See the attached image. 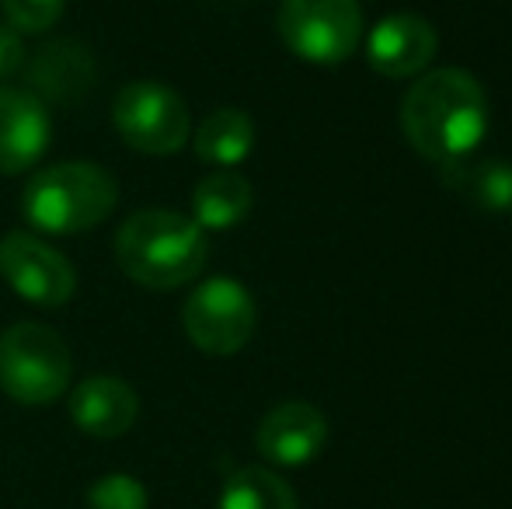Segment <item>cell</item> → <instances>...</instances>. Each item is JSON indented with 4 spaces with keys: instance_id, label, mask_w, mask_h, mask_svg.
I'll return each mask as SVG.
<instances>
[{
    "instance_id": "obj_1",
    "label": "cell",
    "mask_w": 512,
    "mask_h": 509,
    "mask_svg": "<svg viewBox=\"0 0 512 509\" xmlns=\"http://www.w3.org/2000/svg\"><path fill=\"white\" fill-rule=\"evenodd\" d=\"M488 123L492 109L485 88L460 67L422 74L401 102V133L436 168L478 154Z\"/></svg>"
},
{
    "instance_id": "obj_2",
    "label": "cell",
    "mask_w": 512,
    "mask_h": 509,
    "mask_svg": "<svg viewBox=\"0 0 512 509\" xmlns=\"http://www.w3.org/2000/svg\"><path fill=\"white\" fill-rule=\"evenodd\" d=\"M206 234L175 210H140L115 234V262L147 290H175L203 272Z\"/></svg>"
},
{
    "instance_id": "obj_3",
    "label": "cell",
    "mask_w": 512,
    "mask_h": 509,
    "mask_svg": "<svg viewBox=\"0 0 512 509\" xmlns=\"http://www.w3.org/2000/svg\"><path fill=\"white\" fill-rule=\"evenodd\" d=\"M119 203V185L95 161L46 164L21 192V213L42 234H81L108 220Z\"/></svg>"
},
{
    "instance_id": "obj_4",
    "label": "cell",
    "mask_w": 512,
    "mask_h": 509,
    "mask_svg": "<svg viewBox=\"0 0 512 509\" xmlns=\"http://www.w3.org/2000/svg\"><path fill=\"white\" fill-rule=\"evenodd\" d=\"M70 346L39 321H18L0 335V387L18 405H49L70 387Z\"/></svg>"
},
{
    "instance_id": "obj_5",
    "label": "cell",
    "mask_w": 512,
    "mask_h": 509,
    "mask_svg": "<svg viewBox=\"0 0 512 509\" xmlns=\"http://www.w3.org/2000/svg\"><path fill=\"white\" fill-rule=\"evenodd\" d=\"M112 126L126 147L150 157L175 154L192 136L189 105L164 81L122 84L112 105Z\"/></svg>"
},
{
    "instance_id": "obj_6",
    "label": "cell",
    "mask_w": 512,
    "mask_h": 509,
    "mask_svg": "<svg viewBox=\"0 0 512 509\" xmlns=\"http://www.w3.org/2000/svg\"><path fill=\"white\" fill-rule=\"evenodd\" d=\"M276 25L286 49L317 67L349 60L363 39V11L356 0H283Z\"/></svg>"
},
{
    "instance_id": "obj_7",
    "label": "cell",
    "mask_w": 512,
    "mask_h": 509,
    "mask_svg": "<svg viewBox=\"0 0 512 509\" xmlns=\"http://www.w3.org/2000/svg\"><path fill=\"white\" fill-rule=\"evenodd\" d=\"M185 335L209 356H234L251 342L258 325L255 297L237 279L213 276L192 290L182 311Z\"/></svg>"
},
{
    "instance_id": "obj_8",
    "label": "cell",
    "mask_w": 512,
    "mask_h": 509,
    "mask_svg": "<svg viewBox=\"0 0 512 509\" xmlns=\"http://www.w3.org/2000/svg\"><path fill=\"white\" fill-rule=\"evenodd\" d=\"M0 276L18 297L49 311L63 307L77 290V272L70 258L25 231H11L0 238Z\"/></svg>"
},
{
    "instance_id": "obj_9",
    "label": "cell",
    "mask_w": 512,
    "mask_h": 509,
    "mask_svg": "<svg viewBox=\"0 0 512 509\" xmlns=\"http://www.w3.org/2000/svg\"><path fill=\"white\" fill-rule=\"evenodd\" d=\"M258 454L279 468L310 464L328 443V419L310 401H283L258 422Z\"/></svg>"
},
{
    "instance_id": "obj_10",
    "label": "cell",
    "mask_w": 512,
    "mask_h": 509,
    "mask_svg": "<svg viewBox=\"0 0 512 509\" xmlns=\"http://www.w3.org/2000/svg\"><path fill=\"white\" fill-rule=\"evenodd\" d=\"M439 49V35L422 14H387L377 28L366 39V56H370V67L380 77H415L422 74L432 63Z\"/></svg>"
},
{
    "instance_id": "obj_11",
    "label": "cell",
    "mask_w": 512,
    "mask_h": 509,
    "mask_svg": "<svg viewBox=\"0 0 512 509\" xmlns=\"http://www.w3.org/2000/svg\"><path fill=\"white\" fill-rule=\"evenodd\" d=\"M49 109L21 88H0V175H21L49 147Z\"/></svg>"
},
{
    "instance_id": "obj_12",
    "label": "cell",
    "mask_w": 512,
    "mask_h": 509,
    "mask_svg": "<svg viewBox=\"0 0 512 509\" xmlns=\"http://www.w3.org/2000/svg\"><path fill=\"white\" fill-rule=\"evenodd\" d=\"M98 84V67L88 46L74 39H56L42 46L28 63V91L46 102L74 105Z\"/></svg>"
},
{
    "instance_id": "obj_13",
    "label": "cell",
    "mask_w": 512,
    "mask_h": 509,
    "mask_svg": "<svg viewBox=\"0 0 512 509\" xmlns=\"http://www.w3.org/2000/svg\"><path fill=\"white\" fill-rule=\"evenodd\" d=\"M136 415H140V398L122 377H88L70 394V419L81 433L95 436V440H115V436L129 433Z\"/></svg>"
},
{
    "instance_id": "obj_14",
    "label": "cell",
    "mask_w": 512,
    "mask_h": 509,
    "mask_svg": "<svg viewBox=\"0 0 512 509\" xmlns=\"http://www.w3.org/2000/svg\"><path fill=\"white\" fill-rule=\"evenodd\" d=\"M439 171H443V182L478 210H512V161H502V157H464V161L446 164Z\"/></svg>"
},
{
    "instance_id": "obj_15",
    "label": "cell",
    "mask_w": 512,
    "mask_h": 509,
    "mask_svg": "<svg viewBox=\"0 0 512 509\" xmlns=\"http://www.w3.org/2000/svg\"><path fill=\"white\" fill-rule=\"evenodd\" d=\"M255 206L251 182L237 171H213L192 192V220L203 231H230L244 224Z\"/></svg>"
},
{
    "instance_id": "obj_16",
    "label": "cell",
    "mask_w": 512,
    "mask_h": 509,
    "mask_svg": "<svg viewBox=\"0 0 512 509\" xmlns=\"http://www.w3.org/2000/svg\"><path fill=\"white\" fill-rule=\"evenodd\" d=\"M192 147H196L199 161L230 171L255 150V123L241 109H216L199 123Z\"/></svg>"
},
{
    "instance_id": "obj_17",
    "label": "cell",
    "mask_w": 512,
    "mask_h": 509,
    "mask_svg": "<svg viewBox=\"0 0 512 509\" xmlns=\"http://www.w3.org/2000/svg\"><path fill=\"white\" fill-rule=\"evenodd\" d=\"M216 509H297V496L276 471L237 468L223 485Z\"/></svg>"
},
{
    "instance_id": "obj_18",
    "label": "cell",
    "mask_w": 512,
    "mask_h": 509,
    "mask_svg": "<svg viewBox=\"0 0 512 509\" xmlns=\"http://www.w3.org/2000/svg\"><path fill=\"white\" fill-rule=\"evenodd\" d=\"M88 509H147L150 496L140 478L133 475H105L88 489Z\"/></svg>"
},
{
    "instance_id": "obj_19",
    "label": "cell",
    "mask_w": 512,
    "mask_h": 509,
    "mask_svg": "<svg viewBox=\"0 0 512 509\" xmlns=\"http://www.w3.org/2000/svg\"><path fill=\"white\" fill-rule=\"evenodd\" d=\"M67 0H4V18L11 28L25 32H46L63 18Z\"/></svg>"
},
{
    "instance_id": "obj_20",
    "label": "cell",
    "mask_w": 512,
    "mask_h": 509,
    "mask_svg": "<svg viewBox=\"0 0 512 509\" xmlns=\"http://www.w3.org/2000/svg\"><path fill=\"white\" fill-rule=\"evenodd\" d=\"M21 67H25V39H21L18 28L0 21V81L14 77Z\"/></svg>"
}]
</instances>
